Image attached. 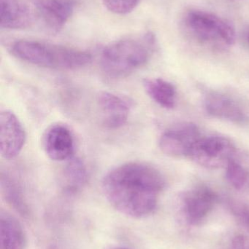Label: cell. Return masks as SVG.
<instances>
[{
  "mask_svg": "<svg viewBox=\"0 0 249 249\" xmlns=\"http://www.w3.org/2000/svg\"><path fill=\"white\" fill-rule=\"evenodd\" d=\"M102 187L115 210L130 217L143 218L156 209L165 180L156 168L132 162L113 168L104 177Z\"/></svg>",
  "mask_w": 249,
  "mask_h": 249,
  "instance_id": "6da1fadb",
  "label": "cell"
},
{
  "mask_svg": "<svg viewBox=\"0 0 249 249\" xmlns=\"http://www.w3.org/2000/svg\"><path fill=\"white\" fill-rule=\"evenodd\" d=\"M155 45L156 39L152 33L113 42L102 51V70L111 78L127 77L147 64Z\"/></svg>",
  "mask_w": 249,
  "mask_h": 249,
  "instance_id": "7a4b0ae2",
  "label": "cell"
},
{
  "mask_svg": "<svg viewBox=\"0 0 249 249\" xmlns=\"http://www.w3.org/2000/svg\"><path fill=\"white\" fill-rule=\"evenodd\" d=\"M10 50L22 61L54 70H77L89 65L92 59L86 51L38 41H16Z\"/></svg>",
  "mask_w": 249,
  "mask_h": 249,
  "instance_id": "3957f363",
  "label": "cell"
},
{
  "mask_svg": "<svg viewBox=\"0 0 249 249\" xmlns=\"http://www.w3.org/2000/svg\"><path fill=\"white\" fill-rule=\"evenodd\" d=\"M186 25L193 36L203 43L231 46L236 39L230 22L207 12L192 10L186 17Z\"/></svg>",
  "mask_w": 249,
  "mask_h": 249,
  "instance_id": "277c9868",
  "label": "cell"
},
{
  "mask_svg": "<svg viewBox=\"0 0 249 249\" xmlns=\"http://www.w3.org/2000/svg\"><path fill=\"white\" fill-rule=\"evenodd\" d=\"M235 147L233 143L222 136L200 138L193 146L189 158L195 163L208 169L226 167L233 160Z\"/></svg>",
  "mask_w": 249,
  "mask_h": 249,
  "instance_id": "5b68a950",
  "label": "cell"
},
{
  "mask_svg": "<svg viewBox=\"0 0 249 249\" xmlns=\"http://www.w3.org/2000/svg\"><path fill=\"white\" fill-rule=\"evenodd\" d=\"M36 21L51 34L64 27L74 12L76 0H32Z\"/></svg>",
  "mask_w": 249,
  "mask_h": 249,
  "instance_id": "8992f818",
  "label": "cell"
},
{
  "mask_svg": "<svg viewBox=\"0 0 249 249\" xmlns=\"http://www.w3.org/2000/svg\"><path fill=\"white\" fill-rule=\"evenodd\" d=\"M200 138L196 124L184 123L165 131L159 139V146L161 151L168 156L189 157L193 146Z\"/></svg>",
  "mask_w": 249,
  "mask_h": 249,
  "instance_id": "52a82bcc",
  "label": "cell"
},
{
  "mask_svg": "<svg viewBox=\"0 0 249 249\" xmlns=\"http://www.w3.org/2000/svg\"><path fill=\"white\" fill-rule=\"evenodd\" d=\"M181 200L183 213L187 223L197 225L213 210L217 196L210 187L200 185L186 192Z\"/></svg>",
  "mask_w": 249,
  "mask_h": 249,
  "instance_id": "ba28073f",
  "label": "cell"
},
{
  "mask_svg": "<svg viewBox=\"0 0 249 249\" xmlns=\"http://www.w3.org/2000/svg\"><path fill=\"white\" fill-rule=\"evenodd\" d=\"M26 142V132L13 112L0 113V152L4 159L11 160L19 155Z\"/></svg>",
  "mask_w": 249,
  "mask_h": 249,
  "instance_id": "9c48e42d",
  "label": "cell"
},
{
  "mask_svg": "<svg viewBox=\"0 0 249 249\" xmlns=\"http://www.w3.org/2000/svg\"><path fill=\"white\" fill-rule=\"evenodd\" d=\"M42 147L48 158L54 161L67 160L74 152V139L67 126H50L42 136Z\"/></svg>",
  "mask_w": 249,
  "mask_h": 249,
  "instance_id": "30bf717a",
  "label": "cell"
},
{
  "mask_svg": "<svg viewBox=\"0 0 249 249\" xmlns=\"http://www.w3.org/2000/svg\"><path fill=\"white\" fill-rule=\"evenodd\" d=\"M36 22L32 0H0V26L7 29H24Z\"/></svg>",
  "mask_w": 249,
  "mask_h": 249,
  "instance_id": "8fae6325",
  "label": "cell"
},
{
  "mask_svg": "<svg viewBox=\"0 0 249 249\" xmlns=\"http://www.w3.org/2000/svg\"><path fill=\"white\" fill-rule=\"evenodd\" d=\"M97 103L102 115V124L108 129H117L127 123L132 108L127 98L102 91L97 96Z\"/></svg>",
  "mask_w": 249,
  "mask_h": 249,
  "instance_id": "7c38bea8",
  "label": "cell"
},
{
  "mask_svg": "<svg viewBox=\"0 0 249 249\" xmlns=\"http://www.w3.org/2000/svg\"><path fill=\"white\" fill-rule=\"evenodd\" d=\"M205 108L209 115L235 124H248L249 118L241 107L231 98L220 93H211L205 99Z\"/></svg>",
  "mask_w": 249,
  "mask_h": 249,
  "instance_id": "4fadbf2b",
  "label": "cell"
},
{
  "mask_svg": "<svg viewBox=\"0 0 249 249\" xmlns=\"http://www.w3.org/2000/svg\"><path fill=\"white\" fill-rule=\"evenodd\" d=\"M26 235L17 219L7 213L0 218V249H24Z\"/></svg>",
  "mask_w": 249,
  "mask_h": 249,
  "instance_id": "5bb4252c",
  "label": "cell"
},
{
  "mask_svg": "<svg viewBox=\"0 0 249 249\" xmlns=\"http://www.w3.org/2000/svg\"><path fill=\"white\" fill-rule=\"evenodd\" d=\"M88 181V173L86 165L81 159L72 157L67 160L61 174L63 188L69 193L80 191Z\"/></svg>",
  "mask_w": 249,
  "mask_h": 249,
  "instance_id": "9a60e30c",
  "label": "cell"
},
{
  "mask_svg": "<svg viewBox=\"0 0 249 249\" xmlns=\"http://www.w3.org/2000/svg\"><path fill=\"white\" fill-rule=\"evenodd\" d=\"M143 87L147 94L158 105L166 109L175 105L176 90L172 83L161 78L145 79Z\"/></svg>",
  "mask_w": 249,
  "mask_h": 249,
  "instance_id": "2e32d148",
  "label": "cell"
},
{
  "mask_svg": "<svg viewBox=\"0 0 249 249\" xmlns=\"http://www.w3.org/2000/svg\"><path fill=\"white\" fill-rule=\"evenodd\" d=\"M1 190L5 200L20 214H28V207L23 192L17 180L7 172L1 171Z\"/></svg>",
  "mask_w": 249,
  "mask_h": 249,
  "instance_id": "e0dca14e",
  "label": "cell"
},
{
  "mask_svg": "<svg viewBox=\"0 0 249 249\" xmlns=\"http://www.w3.org/2000/svg\"><path fill=\"white\" fill-rule=\"evenodd\" d=\"M226 178L228 182L238 190H244L249 185V173L235 160L226 166Z\"/></svg>",
  "mask_w": 249,
  "mask_h": 249,
  "instance_id": "ac0fdd59",
  "label": "cell"
},
{
  "mask_svg": "<svg viewBox=\"0 0 249 249\" xmlns=\"http://www.w3.org/2000/svg\"><path fill=\"white\" fill-rule=\"evenodd\" d=\"M104 5L115 14L124 15L133 11L140 0H102Z\"/></svg>",
  "mask_w": 249,
  "mask_h": 249,
  "instance_id": "d6986e66",
  "label": "cell"
},
{
  "mask_svg": "<svg viewBox=\"0 0 249 249\" xmlns=\"http://www.w3.org/2000/svg\"><path fill=\"white\" fill-rule=\"evenodd\" d=\"M229 249H249V238L244 235L234 237L230 244Z\"/></svg>",
  "mask_w": 249,
  "mask_h": 249,
  "instance_id": "ffe728a7",
  "label": "cell"
},
{
  "mask_svg": "<svg viewBox=\"0 0 249 249\" xmlns=\"http://www.w3.org/2000/svg\"><path fill=\"white\" fill-rule=\"evenodd\" d=\"M244 218H245L246 220H247V222H249V212H247V213H246L245 216H244Z\"/></svg>",
  "mask_w": 249,
  "mask_h": 249,
  "instance_id": "44dd1931",
  "label": "cell"
},
{
  "mask_svg": "<svg viewBox=\"0 0 249 249\" xmlns=\"http://www.w3.org/2000/svg\"><path fill=\"white\" fill-rule=\"evenodd\" d=\"M109 249H130L128 248H125V247H111Z\"/></svg>",
  "mask_w": 249,
  "mask_h": 249,
  "instance_id": "7402d4cb",
  "label": "cell"
},
{
  "mask_svg": "<svg viewBox=\"0 0 249 249\" xmlns=\"http://www.w3.org/2000/svg\"><path fill=\"white\" fill-rule=\"evenodd\" d=\"M247 40H248V42L249 43V32L248 35H247Z\"/></svg>",
  "mask_w": 249,
  "mask_h": 249,
  "instance_id": "603a6c76",
  "label": "cell"
}]
</instances>
